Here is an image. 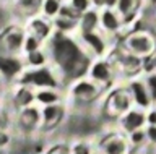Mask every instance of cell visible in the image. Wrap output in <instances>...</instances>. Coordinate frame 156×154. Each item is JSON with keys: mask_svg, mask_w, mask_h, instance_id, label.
<instances>
[{"mask_svg": "<svg viewBox=\"0 0 156 154\" xmlns=\"http://www.w3.org/2000/svg\"><path fill=\"white\" fill-rule=\"evenodd\" d=\"M46 49L51 59V65L58 71L63 83H73L86 78L94 59L78 39V36H68L54 31L52 37L46 42Z\"/></svg>", "mask_w": 156, "mask_h": 154, "instance_id": "6da1fadb", "label": "cell"}, {"mask_svg": "<svg viewBox=\"0 0 156 154\" xmlns=\"http://www.w3.org/2000/svg\"><path fill=\"white\" fill-rule=\"evenodd\" d=\"M16 84H24L33 89H60L63 84L62 76L52 65L42 67V68H34V70H26L23 76L20 78Z\"/></svg>", "mask_w": 156, "mask_h": 154, "instance_id": "7a4b0ae2", "label": "cell"}, {"mask_svg": "<svg viewBox=\"0 0 156 154\" xmlns=\"http://www.w3.org/2000/svg\"><path fill=\"white\" fill-rule=\"evenodd\" d=\"M124 50L143 60L150 59L156 52V36L150 31H130L124 39Z\"/></svg>", "mask_w": 156, "mask_h": 154, "instance_id": "3957f363", "label": "cell"}, {"mask_svg": "<svg viewBox=\"0 0 156 154\" xmlns=\"http://www.w3.org/2000/svg\"><path fill=\"white\" fill-rule=\"evenodd\" d=\"M28 31L26 26L12 25L3 26L2 29V54L3 55H23V47H24V41H26Z\"/></svg>", "mask_w": 156, "mask_h": 154, "instance_id": "277c9868", "label": "cell"}, {"mask_svg": "<svg viewBox=\"0 0 156 154\" xmlns=\"http://www.w3.org/2000/svg\"><path fill=\"white\" fill-rule=\"evenodd\" d=\"M78 39H80V42L86 49V52L94 60L107 59L109 50H111V46H109L111 37L106 36L101 29L99 31H93V33H81V34H78Z\"/></svg>", "mask_w": 156, "mask_h": 154, "instance_id": "5b68a950", "label": "cell"}, {"mask_svg": "<svg viewBox=\"0 0 156 154\" xmlns=\"http://www.w3.org/2000/svg\"><path fill=\"white\" fill-rule=\"evenodd\" d=\"M0 71H2V83L3 86H15L26 71L23 55H3L0 57Z\"/></svg>", "mask_w": 156, "mask_h": 154, "instance_id": "8992f818", "label": "cell"}, {"mask_svg": "<svg viewBox=\"0 0 156 154\" xmlns=\"http://www.w3.org/2000/svg\"><path fill=\"white\" fill-rule=\"evenodd\" d=\"M101 86L96 84L93 80L86 78H81V80H76L70 84V98L76 102H93L98 96L101 94Z\"/></svg>", "mask_w": 156, "mask_h": 154, "instance_id": "52a82bcc", "label": "cell"}, {"mask_svg": "<svg viewBox=\"0 0 156 154\" xmlns=\"http://www.w3.org/2000/svg\"><path fill=\"white\" fill-rule=\"evenodd\" d=\"M127 91L130 93V98L133 101V105L136 109L141 110H150L151 107H154L153 99L150 96V91L146 88L145 81L141 76H135V78H130L127 81Z\"/></svg>", "mask_w": 156, "mask_h": 154, "instance_id": "ba28073f", "label": "cell"}, {"mask_svg": "<svg viewBox=\"0 0 156 154\" xmlns=\"http://www.w3.org/2000/svg\"><path fill=\"white\" fill-rule=\"evenodd\" d=\"M114 75H115V67L111 63L109 59H98L91 63L88 78L93 80L96 84H99L101 88H104V86H109L114 81Z\"/></svg>", "mask_w": 156, "mask_h": 154, "instance_id": "9c48e42d", "label": "cell"}, {"mask_svg": "<svg viewBox=\"0 0 156 154\" xmlns=\"http://www.w3.org/2000/svg\"><path fill=\"white\" fill-rule=\"evenodd\" d=\"M101 31L109 37L120 31H125L122 16L117 13V10H114V8H102L101 10Z\"/></svg>", "mask_w": 156, "mask_h": 154, "instance_id": "30bf717a", "label": "cell"}, {"mask_svg": "<svg viewBox=\"0 0 156 154\" xmlns=\"http://www.w3.org/2000/svg\"><path fill=\"white\" fill-rule=\"evenodd\" d=\"M145 125H146V110L132 107L129 112H125L120 117V127L127 135L133 133L136 130H141Z\"/></svg>", "mask_w": 156, "mask_h": 154, "instance_id": "8fae6325", "label": "cell"}, {"mask_svg": "<svg viewBox=\"0 0 156 154\" xmlns=\"http://www.w3.org/2000/svg\"><path fill=\"white\" fill-rule=\"evenodd\" d=\"M132 104H133V101L130 98V93L125 89H117L114 94H112V98L107 101L106 104V109L112 112L114 115L117 117H122L125 112H129L132 109Z\"/></svg>", "mask_w": 156, "mask_h": 154, "instance_id": "7c38bea8", "label": "cell"}, {"mask_svg": "<svg viewBox=\"0 0 156 154\" xmlns=\"http://www.w3.org/2000/svg\"><path fill=\"white\" fill-rule=\"evenodd\" d=\"M26 31L29 34L36 36L37 39H41L44 44H46L54 34V25H52L51 20H47V18L39 15V16L33 18V20H29L26 23Z\"/></svg>", "mask_w": 156, "mask_h": 154, "instance_id": "4fadbf2b", "label": "cell"}, {"mask_svg": "<svg viewBox=\"0 0 156 154\" xmlns=\"http://www.w3.org/2000/svg\"><path fill=\"white\" fill-rule=\"evenodd\" d=\"M102 154H127L129 152V139L120 133H111L102 139Z\"/></svg>", "mask_w": 156, "mask_h": 154, "instance_id": "5bb4252c", "label": "cell"}, {"mask_svg": "<svg viewBox=\"0 0 156 154\" xmlns=\"http://www.w3.org/2000/svg\"><path fill=\"white\" fill-rule=\"evenodd\" d=\"M12 102L20 109H26L36 104V89L29 88L24 84H15L12 86Z\"/></svg>", "mask_w": 156, "mask_h": 154, "instance_id": "9a60e30c", "label": "cell"}, {"mask_svg": "<svg viewBox=\"0 0 156 154\" xmlns=\"http://www.w3.org/2000/svg\"><path fill=\"white\" fill-rule=\"evenodd\" d=\"M42 125V117H41V109L36 105L26 109H20L18 112V127L23 130H36L37 127Z\"/></svg>", "mask_w": 156, "mask_h": 154, "instance_id": "2e32d148", "label": "cell"}, {"mask_svg": "<svg viewBox=\"0 0 156 154\" xmlns=\"http://www.w3.org/2000/svg\"><path fill=\"white\" fill-rule=\"evenodd\" d=\"M42 0H13V8L16 15H21L23 20H33L41 15Z\"/></svg>", "mask_w": 156, "mask_h": 154, "instance_id": "e0dca14e", "label": "cell"}, {"mask_svg": "<svg viewBox=\"0 0 156 154\" xmlns=\"http://www.w3.org/2000/svg\"><path fill=\"white\" fill-rule=\"evenodd\" d=\"M80 25V33H93V31H99L101 29V10L91 8V10L85 12L78 21Z\"/></svg>", "mask_w": 156, "mask_h": 154, "instance_id": "ac0fdd59", "label": "cell"}, {"mask_svg": "<svg viewBox=\"0 0 156 154\" xmlns=\"http://www.w3.org/2000/svg\"><path fill=\"white\" fill-rule=\"evenodd\" d=\"M24 57V63H26V70H34V68H42V67L51 65V59H49L47 49L42 47L39 50H34Z\"/></svg>", "mask_w": 156, "mask_h": 154, "instance_id": "d6986e66", "label": "cell"}, {"mask_svg": "<svg viewBox=\"0 0 156 154\" xmlns=\"http://www.w3.org/2000/svg\"><path fill=\"white\" fill-rule=\"evenodd\" d=\"M62 104H54V105H46L41 109V117H42V127H51L57 125L62 118Z\"/></svg>", "mask_w": 156, "mask_h": 154, "instance_id": "ffe728a7", "label": "cell"}, {"mask_svg": "<svg viewBox=\"0 0 156 154\" xmlns=\"http://www.w3.org/2000/svg\"><path fill=\"white\" fill-rule=\"evenodd\" d=\"M62 93L60 89H39L36 91V104L42 105H54V104H60Z\"/></svg>", "mask_w": 156, "mask_h": 154, "instance_id": "44dd1931", "label": "cell"}, {"mask_svg": "<svg viewBox=\"0 0 156 154\" xmlns=\"http://www.w3.org/2000/svg\"><path fill=\"white\" fill-rule=\"evenodd\" d=\"M63 0H42L41 3V16L47 18V20H55V18L60 15Z\"/></svg>", "mask_w": 156, "mask_h": 154, "instance_id": "7402d4cb", "label": "cell"}, {"mask_svg": "<svg viewBox=\"0 0 156 154\" xmlns=\"http://www.w3.org/2000/svg\"><path fill=\"white\" fill-rule=\"evenodd\" d=\"M141 7H143V0H119L115 10L120 16H127L132 13H140Z\"/></svg>", "mask_w": 156, "mask_h": 154, "instance_id": "603a6c76", "label": "cell"}, {"mask_svg": "<svg viewBox=\"0 0 156 154\" xmlns=\"http://www.w3.org/2000/svg\"><path fill=\"white\" fill-rule=\"evenodd\" d=\"M42 47H46V44H44L41 39H37L36 36H33V34L28 33L26 41H24V47H23V55H28V54H31V52H34V50L42 49Z\"/></svg>", "mask_w": 156, "mask_h": 154, "instance_id": "cb8c5ba5", "label": "cell"}, {"mask_svg": "<svg viewBox=\"0 0 156 154\" xmlns=\"http://www.w3.org/2000/svg\"><path fill=\"white\" fill-rule=\"evenodd\" d=\"M146 84V88L150 91V96L153 99V104L156 105V71H151V73H146L141 76Z\"/></svg>", "mask_w": 156, "mask_h": 154, "instance_id": "d4e9b609", "label": "cell"}, {"mask_svg": "<svg viewBox=\"0 0 156 154\" xmlns=\"http://www.w3.org/2000/svg\"><path fill=\"white\" fill-rule=\"evenodd\" d=\"M58 16H62V18H68V20H73V21H80V18H81V13H78L75 8H73L68 2H65L62 5V10H60V15Z\"/></svg>", "mask_w": 156, "mask_h": 154, "instance_id": "484cf974", "label": "cell"}, {"mask_svg": "<svg viewBox=\"0 0 156 154\" xmlns=\"http://www.w3.org/2000/svg\"><path fill=\"white\" fill-rule=\"evenodd\" d=\"M70 5L75 8V10L78 12V13H85V12H88V10H91L93 8V2L91 0H70Z\"/></svg>", "mask_w": 156, "mask_h": 154, "instance_id": "4316f807", "label": "cell"}, {"mask_svg": "<svg viewBox=\"0 0 156 154\" xmlns=\"http://www.w3.org/2000/svg\"><path fill=\"white\" fill-rule=\"evenodd\" d=\"M70 154H94L93 152V148L90 143L86 141H78L72 146V152Z\"/></svg>", "mask_w": 156, "mask_h": 154, "instance_id": "83f0119b", "label": "cell"}, {"mask_svg": "<svg viewBox=\"0 0 156 154\" xmlns=\"http://www.w3.org/2000/svg\"><path fill=\"white\" fill-rule=\"evenodd\" d=\"M129 139H130V144L140 146V144H143L145 139H146V132H145L143 128H141V130H136V132H133V133L129 135Z\"/></svg>", "mask_w": 156, "mask_h": 154, "instance_id": "f1b7e54d", "label": "cell"}, {"mask_svg": "<svg viewBox=\"0 0 156 154\" xmlns=\"http://www.w3.org/2000/svg\"><path fill=\"white\" fill-rule=\"evenodd\" d=\"M146 125L156 127V107H151L150 110H146Z\"/></svg>", "mask_w": 156, "mask_h": 154, "instance_id": "f546056e", "label": "cell"}, {"mask_svg": "<svg viewBox=\"0 0 156 154\" xmlns=\"http://www.w3.org/2000/svg\"><path fill=\"white\" fill-rule=\"evenodd\" d=\"M145 132H146V139H150L151 143L156 144V127H151V125H148Z\"/></svg>", "mask_w": 156, "mask_h": 154, "instance_id": "4dcf8cb0", "label": "cell"}, {"mask_svg": "<svg viewBox=\"0 0 156 154\" xmlns=\"http://www.w3.org/2000/svg\"><path fill=\"white\" fill-rule=\"evenodd\" d=\"M141 8H146V10H151L156 13V0H143V7Z\"/></svg>", "mask_w": 156, "mask_h": 154, "instance_id": "1f68e13d", "label": "cell"}, {"mask_svg": "<svg viewBox=\"0 0 156 154\" xmlns=\"http://www.w3.org/2000/svg\"><path fill=\"white\" fill-rule=\"evenodd\" d=\"M117 2L119 0H106V8H117Z\"/></svg>", "mask_w": 156, "mask_h": 154, "instance_id": "d6a6232c", "label": "cell"}, {"mask_svg": "<svg viewBox=\"0 0 156 154\" xmlns=\"http://www.w3.org/2000/svg\"><path fill=\"white\" fill-rule=\"evenodd\" d=\"M151 62H153V65H154V70H156V52L153 54V57H151Z\"/></svg>", "mask_w": 156, "mask_h": 154, "instance_id": "836d02e7", "label": "cell"}, {"mask_svg": "<svg viewBox=\"0 0 156 154\" xmlns=\"http://www.w3.org/2000/svg\"><path fill=\"white\" fill-rule=\"evenodd\" d=\"M63 2H70V0H63Z\"/></svg>", "mask_w": 156, "mask_h": 154, "instance_id": "e575fe53", "label": "cell"}, {"mask_svg": "<svg viewBox=\"0 0 156 154\" xmlns=\"http://www.w3.org/2000/svg\"><path fill=\"white\" fill-rule=\"evenodd\" d=\"M94 154H102V152H94Z\"/></svg>", "mask_w": 156, "mask_h": 154, "instance_id": "d590c367", "label": "cell"}, {"mask_svg": "<svg viewBox=\"0 0 156 154\" xmlns=\"http://www.w3.org/2000/svg\"><path fill=\"white\" fill-rule=\"evenodd\" d=\"M154 107H156V105H154Z\"/></svg>", "mask_w": 156, "mask_h": 154, "instance_id": "8d00e7d4", "label": "cell"}, {"mask_svg": "<svg viewBox=\"0 0 156 154\" xmlns=\"http://www.w3.org/2000/svg\"><path fill=\"white\" fill-rule=\"evenodd\" d=\"M51 154H52V152H51Z\"/></svg>", "mask_w": 156, "mask_h": 154, "instance_id": "74e56055", "label": "cell"}]
</instances>
